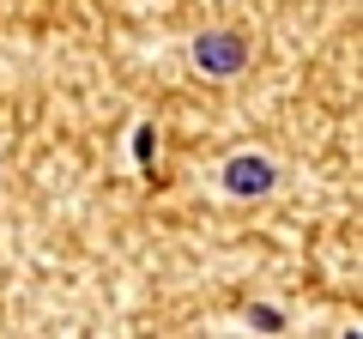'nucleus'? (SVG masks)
Wrapping results in <instances>:
<instances>
[{
	"label": "nucleus",
	"mask_w": 363,
	"mask_h": 339,
	"mask_svg": "<svg viewBox=\"0 0 363 339\" xmlns=\"http://www.w3.org/2000/svg\"><path fill=\"white\" fill-rule=\"evenodd\" d=\"M224 188H230V194H267L272 188V164L255 157V152L230 157V164H224Z\"/></svg>",
	"instance_id": "1"
},
{
	"label": "nucleus",
	"mask_w": 363,
	"mask_h": 339,
	"mask_svg": "<svg viewBox=\"0 0 363 339\" xmlns=\"http://www.w3.org/2000/svg\"><path fill=\"white\" fill-rule=\"evenodd\" d=\"M194 61L206 67V73H236V67L248 61V49H242V43H236V37H224V30H212V37H200Z\"/></svg>",
	"instance_id": "2"
}]
</instances>
